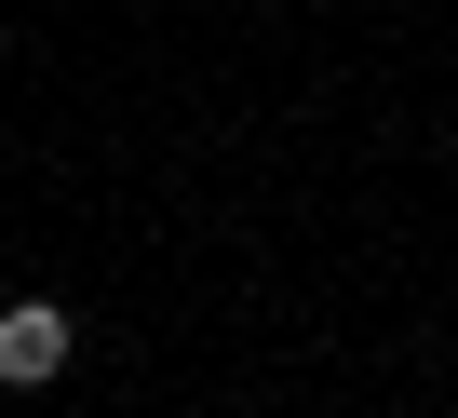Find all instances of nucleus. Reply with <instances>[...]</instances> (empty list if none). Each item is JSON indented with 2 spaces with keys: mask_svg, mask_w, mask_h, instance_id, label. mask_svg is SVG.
Wrapping results in <instances>:
<instances>
[{
  "mask_svg": "<svg viewBox=\"0 0 458 418\" xmlns=\"http://www.w3.org/2000/svg\"><path fill=\"white\" fill-rule=\"evenodd\" d=\"M68 351H81V324H68L55 297H14V311H0V378H14V391L68 378Z\"/></svg>",
  "mask_w": 458,
  "mask_h": 418,
  "instance_id": "obj_1",
  "label": "nucleus"
}]
</instances>
